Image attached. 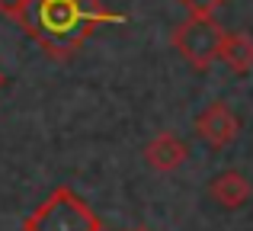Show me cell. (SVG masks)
Listing matches in <instances>:
<instances>
[{
    "label": "cell",
    "mask_w": 253,
    "mask_h": 231,
    "mask_svg": "<svg viewBox=\"0 0 253 231\" xmlns=\"http://www.w3.org/2000/svg\"><path fill=\"white\" fill-rule=\"evenodd\" d=\"M119 19L122 16L109 13L99 0H32L16 23L51 58H71L96 26Z\"/></svg>",
    "instance_id": "6da1fadb"
},
{
    "label": "cell",
    "mask_w": 253,
    "mask_h": 231,
    "mask_svg": "<svg viewBox=\"0 0 253 231\" xmlns=\"http://www.w3.org/2000/svg\"><path fill=\"white\" fill-rule=\"evenodd\" d=\"M23 231H103V222L71 186H58L26 215Z\"/></svg>",
    "instance_id": "7a4b0ae2"
},
{
    "label": "cell",
    "mask_w": 253,
    "mask_h": 231,
    "mask_svg": "<svg viewBox=\"0 0 253 231\" xmlns=\"http://www.w3.org/2000/svg\"><path fill=\"white\" fill-rule=\"evenodd\" d=\"M224 39V26L215 16H189L173 29L170 42L196 71H209L218 61V48Z\"/></svg>",
    "instance_id": "3957f363"
},
{
    "label": "cell",
    "mask_w": 253,
    "mask_h": 231,
    "mask_svg": "<svg viewBox=\"0 0 253 231\" xmlns=\"http://www.w3.org/2000/svg\"><path fill=\"white\" fill-rule=\"evenodd\" d=\"M196 132L211 144V148H224V144H231L237 138L241 119L234 116V109H231L228 103L215 100V103H209V106L196 116Z\"/></svg>",
    "instance_id": "277c9868"
},
{
    "label": "cell",
    "mask_w": 253,
    "mask_h": 231,
    "mask_svg": "<svg viewBox=\"0 0 253 231\" xmlns=\"http://www.w3.org/2000/svg\"><path fill=\"white\" fill-rule=\"evenodd\" d=\"M186 157H189V144L183 138H176L173 132H161L151 144H144V161L154 170H161V174H170V170L183 167Z\"/></svg>",
    "instance_id": "5b68a950"
},
{
    "label": "cell",
    "mask_w": 253,
    "mask_h": 231,
    "mask_svg": "<svg viewBox=\"0 0 253 231\" xmlns=\"http://www.w3.org/2000/svg\"><path fill=\"white\" fill-rule=\"evenodd\" d=\"M209 189H211V199H215L218 206H224V209H241L253 193L250 180L241 174V170H224V174H218Z\"/></svg>",
    "instance_id": "8992f818"
},
{
    "label": "cell",
    "mask_w": 253,
    "mask_h": 231,
    "mask_svg": "<svg viewBox=\"0 0 253 231\" xmlns=\"http://www.w3.org/2000/svg\"><path fill=\"white\" fill-rule=\"evenodd\" d=\"M218 61H224L234 74L253 71V39L247 32H224L221 48H218Z\"/></svg>",
    "instance_id": "52a82bcc"
},
{
    "label": "cell",
    "mask_w": 253,
    "mask_h": 231,
    "mask_svg": "<svg viewBox=\"0 0 253 231\" xmlns=\"http://www.w3.org/2000/svg\"><path fill=\"white\" fill-rule=\"evenodd\" d=\"M189 10V16H215V10H221L228 0H179Z\"/></svg>",
    "instance_id": "ba28073f"
},
{
    "label": "cell",
    "mask_w": 253,
    "mask_h": 231,
    "mask_svg": "<svg viewBox=\"0 0 253 231\" xmlns=\"http://www.w3.org/2000/svg\"><path fill=\"white\" fill-rule=\"evenodd\" d=\"M29 3H32V0H0V13H3V16H10V19H19Z\"/></svg>",
    "instance_id": "9c48e42d"
},
{
    "label": "cell",
    "mask_w": 253,
    "mask_h": 231,
    "mask_svg": "<svg viewBox=\"0 0 253 231\" xmlns=\"http://www.w3.org/2000/svg\"><path fill=\"white\" fill-rule=\"evenodd\" d=\"M0 87H3V74H0Z\"/></svg>",
    "instance_id": "30bf717a"
},
{
    "label": "cell",
    "mask_w": 253,
    "mask_h": 231,
    "mask_svg": "<svg viewBox=\"0 0 253 231\" xmlns=\"http://www.w3.org/2000/svg\"><path fill=\"white\" fill-rule=\"evenodd\" d=\"M135 231H144V228H135Z\"/></svg>",
    "instance_id": "8fae6325"
}]
</instances>
